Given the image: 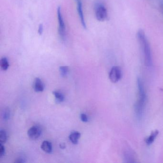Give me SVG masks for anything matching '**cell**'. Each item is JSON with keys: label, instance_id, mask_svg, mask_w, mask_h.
<instances>
[{"label": "cell", "instance_id": "obj_9", "mask_svg": "<svg viewBox=\"0 0 163 163\" xmlns=\"http://www.w3.org/2000/svg\"><path fill=\"white\" fill-rule=\"evenodd\" d=\"M158 134H159V131L157 130H155L152 131L149 136L146 138L145 140L146 144L148 145H151L152 143L155 141V138H157V136Z\"/></svg>", "mask_w": 163, "mask_h": 163}, {"label": "cell", "instance_id": "obj_4", "mask_svg": "<svg viewBox=\"0 0 163 163\" xmlns=\"http://www.w3.org/2000/svg\"><path fill=\"white\" fill-rule=\"evenodd\" d=\"M95 15L98 21L103 22L107 19L108 13L105 6L101 4H98L95 7Z\"/></svg>", "mask_w": 163, "mask_h": 163}, {"label": "cell", "instance_id": "obj_18", "mask_svg": "<svg viewBox=\"0 0 163 163\" xmlns=\"http://www.w3.org/2000/svg\"><path fill=\"white\" fill-rule=\"evenodd\" d=\"M5 151V147L3 145V143H1V145H0V157H2L4 155Z\"/></svg>", "mask_w": 163, "mask_h": 163}, {"label": "cell", "instance_id": "obj_8", "mask_svg": "<svg viewBox=\"0 0 163 163\" xmlns=\"http://www.w3.org/2000/svg\"><path fill=\"white\" fill-rule=\"evenodd\" d=\"M33 88L36 92H42L44 89V85L41 79L37 78L34 79L33 84Z\"/></svg>", "mask_w": 163, "mask_h": 163}, {"label": "cell", "instance_id": "obj_13", "mask_svg": "<svg viewBox=\"0 0 163 163\" xmlns=\"http://www.w3.org/2000/svg\"><path fill=\"white\" fill-rule=\"evenodd\" d=\"M53 94L55 97L56 101L58 103H60L64 100L65 97L63 94L59 91H55L53 92Z\"/></svg>", "mask_w": 163, "mask_h": 163}, {"label": "cell", "instance_id": "obj_22", "mask_svg": "<svg viewBox=\"0 0 163 163\" xmlns=\"http://www.w3.org/2000/svg\"><path fill=\"white\" fill-rule=\"evenodd\" d=\"M59 146H60V148L61 149H64L65 147H66V145H65V143H60V145H59Z\"/></svg>", "mask_w": 163, "mask_h": 163}, {"label": "cell", "instance_id": "obj_11", "mask_svg": "<svg viewBox=\"0 0 163 163\" xmlns=\"http://www.w3.org/2000/svg\"><path fill=\"white\" fill-rule=\"evenodd\" d=\"M80 133L79 131H74L69 136L70 141L73 144H77L79 139L80 137Z\"/></svg>", "mask_w": 163, "mask_h": 163}, {"label": "cell", "instance_id": "obj_16", "mask_svg": "<svg viewBox=\"0 0 163 163\" xmlns=\"http://www.w3.org/2000/svg\"><path fill=\"white\" fill-rule=\"evenodd\" d=\"M7 140L6 133L4 130L0 131V142L1 143H5Z\"/></svg>", "mask_w": 163, "mask_h": 163}, {"label": "cell", "instance_id": "obj_1", "mask_svg": "<svg viewBox=\"0 0 163 163\" xmlns=\"http://www.w3.org/2000/svg\"><path fill=\"white\" fill-rule=\"evenodd\" d=\"M137 38L144 56L145 65L149 67H151L152 64L151 50L145 32L142 30H140L137 33Z\"/></svg>", "mask_w": 163, "mask_h": 163}, {"label": "cell", "instance_id": "obj_7", "mask_svg": "<svg viewBox=\"0 0 163 163\" xmlns=\"http://www.w3.org/2000/svg\"><path fill=\"white\" fill-rule=\"evenodd\" d=\"M77 3V10H78V14L80 19V22L82 26L84 29H87V25L86 24L85 20L84 18V14H83V6L82 0H76Z\"/></svg>", "mask_w": 163, "mask_h": 163}, {"label": "cell", "instance_id": "obj_12", "mask_svg": "<svg viewBox=\"0 0 163 163\" xmlns=\"http://www.w3.org/2000/svg\"><path fill=\"white\" fill-rule=\"evenodd\" d=\"M124 160H125V162L127 163H134L136 161L134 159V155L131 151H127L124 154Z\"/></svg>", "mask_w": 163, "mask_h": 163}, {"label": "cell", "instance_id": "obj_17", "mask_svg": "<svg viewBox=\"0 0 163 163\" xmlns=\"http://www.w3.org/2000/svg\"><path fill=\"white\" fill-rule=\"evenodd\" d=\"M10 110L8 109H6L4 110V112L3 113V117L4 119L5 120H8V119L10 117Z\"/></svg>", "mask_w": 163, "mask_h": 163}, {"label": "cell", "instance_id": "obj_2", "mask_svg": "<svg viewBox=\"0 0 163 163\" xmlns=\"http://www.w3.org/2000/svg\"><path fill=\"white\" fill-rule=\"evenodd\" d=\"M138 98L134 105V110L137 118L140 119L143 115V110L146 103V95L143 83L140 79H137Z\"/></svg>", "mask_w": 163, "mask_h": 163}, {"label": "cell", "instance_id": "obj_15", "mask_svg": "<svg viewBox=\"0 0 163 163\" xmlns=\"http://www.w3.org/2000/svg\"><path fill=\"white\" fill-rule=\"evenodd\" d=\"M59 71L61 76L65 77L68 72V67L67 66H61L59 67Z\"/></svg>", "mask_w": 163, "mask_h": 163}, {"label": "cell", "instance_id": "obj_21", "mask_svg": "<svg viewBox=\"0 0 163 163\" xmlns=\"http://www.w3.org/2000/svg\"><path fill=\"white\" fill-rule=\"evenodd\" d=\"M25 161L24 160V159L22 158H18V159H16V160L15 161V162L17 163H25Z\"/></svg>", "mask_w": 163, "mask_h": 163}, {"label": "cell", "instance_id": "obj_14", "mask_svg": "<svg viewBox=\"0 0 163 163\" xmlns=\"http://www.w3.org/2000/svg\"><path fill=\"white\" fill-rule=\"evenodd\" d=\"M0 64H1V67L3 70H6L9 66V63L8 59L5 57L1 58Z\"/></svg>", "mask_w": 163, "mask_h": 163}, {"label": "cell", "instance_id": "obj_19", "mask_svg": "<svg viewBox=\"0 0 163 163\" xmlns=\"http://www.w3.org/2000/svg\"><path fill=\"white\" fill-rule=\"evenodd\" d=\"M80 118H81V120L83 122H86L88 121V117L87 116L85 115V114H84V113H82L80 115Z\"/></svg>", "mask_w": 163, "mask_h": 163}, {"label": "cell", "instance_id": "obj_20", "mask_svg": "<svg viewBox=\"0 0 163 163\" xmlns=\"http://www.w3.org/2000/svg\"><path fill=\"white\" fill-rule=\"evenodd\" d=\"M44 31V27L43 25L42 24L40 25L39 26V27H38V34H40V35H41V34H43V32Z\"/></svg>", "mask_w": 163, "mask_h": 163}, {"label": "cell", "instance_id": "obj_5", "mask_svg": "<svg viewBox=\"0 0 163 163\" xmlns=\"http://www.w3.org/2000/svg\"><path fill=\"white\" fill-rule=\"evenodd\" d=\"M122 73L121 68L118 66L112 67L109 74V78L112 83H116L122 78Z\"/></svg>", "mask_w": 163, "mask_h": 163}, {"label": "cell", "instance_id": "obj_6", "mask_svg": "<svg viewBox=\"0 0 163 163\" xmlns=\"http://www.w3.org/2000/svg\"><path fill=\"white\" fill-rule=\"evenodd\" d=\"M28 136L32 140H36L39 137L41 134V129L38 126L32 127L28 131Z\"/></svg>", "mask_w": 163, "mask_h": 163}, {"label": "cell", "instance_id": "obj_3", "mask_svg": "<svg viewBox=\"0 0 163 163\" xmlns=\"http://www.w3.org/2000/svg\"><path fill=\"white\" fill-rule=\"evenodd\" d=\"M57 15H58V22L59 25L58 33H59V37L62 41H65L66 39V26L62 15L60 7H58L57 9Z\"/></svg>", "mask_w": 163, "mask_h": 163}, {"label": "cell", "instance_id": "obj_10", "mask_svg": "<svg viewBox=\"0 0 163 163\" xmlns=\"http://www.w3.org/2000/svg\"><path fill=\"white\" fill-rule=\"evenodd\" d=\"M41 148L44 151L47 153H51L52 151V145L51 142L44 141L42 143Z\"/></svg>", "mask_w": 163, "mask_h": 163}]
</instances>
